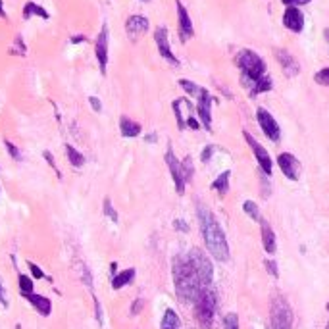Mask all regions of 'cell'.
Segmentation results:
<instances>
[{
    "label": "cell",
    "instance_id": "cell-1",
    "mask_svg": "<svg viewBox=\"0 0 329 329\" xmlns=\"http://www.w3.org/2000/svg\"><path fill=\"white\" fill-rule=\"evenodd\" d=\"M196 210H198L200 231H202V239L208 252L218 262H227L229 260V244H227V237L223 233L222 225L212 216V212L208 208H204L202 204H198Z\"/></svg>",
    "mask_w": 329,
    "mask_h": 329
},
{
    "label": "cell",
    "instance_id": "cell-2",
    "mask_svg": "<svg viewBox=\"0 0 329 329\" xmlns=\"http://www.w3.org/2000/svg\"><path fill=\"white\" fill-rule=\"evenodd\" d=\"M174 285L175 293L179 300L183 302H194V299L198 297V293L204 289L200 277L196 270L193 268V264L189 260V256H175L174 258Z\"/></svg>",
    "mask_w": 329,
    "mask_h": 329
},
{
    "label": "cell",
    "instance_id": "cell-3",
    "mask_svg": "<svg viewBox=\"0 0 329 329\" xmlns=\"http://www.w3.org/2000/svg\"><path fill=\"white\" fill-rule=\"evenodd\" d=\"M235 62H237V66L241 69L242 85L246 89H251L258 79H262L266 75V64H264V60L254 50L242 49L237 54Z\"/></svg>",
    "mask_w": 329,
    "mask_h": 329
},
{
    "label": "cell",
    "instance_id": "cell-4",
    "mask_svg": "<svg viewBox=\"0 0 329 329\" xmlns=\"http://www.w3.org/2000/svg\"><path fill=\"white\" fill-rule=\"evenodd\" d=\"M194 318L202 329H210L214 323V316L218 310V295L212 287H204L198 297L194 299Z\"/></svg>",
    "mask_w": 329,
    "mask_h": 329
},
{
    "label": "cell",
    "instance_id": "cell-5",
    "mask_svg": "<svg viewBox=\"0 0 329 329\" xmlns=\"http://www.w3.org/2000/svg\"><path fill=\"white\" fill-rule=\"evenodd\" d=\"M271 329H293V310L283 295H273L270 308Z\"/></svg>",
    "mask_w": 329,
    "mask_h": 329
},
{
    "label": "cell",
    "instance_id": "cell-6",
    "mask_svg": "<svg viewBox=\"0 0 329 329\" xmlns=\"http://www.w3.org/2000/svg\"><path fill=\"white\" fill-rule=\"evenodd\" d=\"M187 256H189L193 268L196 270V273H198L202 287H210V285H212V279H214V266H212V262L208 260V256H206L200 249H191V252H189Z\"/></svg>",
    "mask_w": 329,
    "mask_h": 329
},
{
    "label": "cell",
    "instance_id": "cell-7",
    "mask_svg": "<svg viewBox=\"0 0 329 329\" xmlns=\"http://www.w3.org/2000/svg\"><path fill=\"white\" fill-rule=\"evenodd\" d=\"M256 119H258V126H260L262 133L268 137L270 141L277 143L281 139V127H279V124L275 121V117L271 116L266 108H258V110H256Z\"/></svg>",
    "mask_w": 329,
    "mask_h": 329
},
{
    "label": "cell",
    "instance_id": "cell-8",
    "mask_svg": "<svg viewBox=\"0 0 329 329\" xmlns=\"http://www.w3.org/2000/svg\"><path fill=\"white\" fill-rule=\"evenodd\" d=\"M166 164L170 168V174H172V179H174L175 183V191L177 194H183L185 193V177H183V168H181V162L175 158L174 154V148L172 146H168V150H166Z\"/></svg>",
    "mask_w": 329,
    "mask_h": 329
},
{
    "label": "cell",
    "instance_id": "cell-9",
    "mask_svg": "<svg viewBox=\"0 0 329 329\" xmlns=\"http://www.w3.org/2000/svg\"><path fill=\"white\" fill-rule=\"evenodd\" d=\"M242 135H244V139H246V143H249V146L252 148V154L256 156V160H258V166H260V170L264 172V174L271 175V168H273V162H271L270 154H268V150L264 148V146L254 139V137L249 133V131H242Z\"/></svg>",
    "mask_w": 329,
    "mask_h": 329
},
{
    "label": "cell",
    "instance_id": "cell-10",
    "mask_svg": "<svg viewBox=\"0 0 329 329\" xmlns=\"http://www.w3.org/2000/svg\"><path fill=\"white\" fill-rule=\"evenodd\" d=\"M277 166L283 172V175L291 179V181H297L300 177V162L297 160V156L291 154V152H281L277 156Z\"/></svg>",
    "mask_w": 329,
    "mask_h": 329
},
{
    "label": "cell",
    "instance_id": "cell-11",
    "mask_svg": "<svg viewBox=\"0 0 329 329\" xmlns=\"http://www.w3.org/2000/svg\"><path fill=\"white\" fill-rule=\"evenodd\" d=\"M154 40L160 56L164 60H168L172 66H179V60L175 58V54L172 52V47H170V39H168V29L166 27H158L154 31Z\"/></svg>",
    "mask_w": 329,
    "mask_h": 329
},
{
    "label": "cell",
    "instance_id": "cell-12",
    "mask_svg": "<svg viewBox=\"0 0 329 329\" xmlns=\"http://www.w3.org/2000/svg\"><path fill=\"white\" fill-rule=\"evenodd\" d=\"M196 112H198L202 127H206V131H210L212 129V97H210V93L206 89L202 91V95L198 97Z\"/></svg>",
    "mask_w": 329,
    "mask_h": 329
},
{
    "label": "cell",
    "instance_id": "cell-13",
    "mask_svg": "<svg viewBox=\"0 0 329 329\" xmlns=\"http://www.w3.org/2000/svg\"><path fill=\"white\" fill-rule=\"evenodd\" d=\"M175 6H177V20H179V37H181V40L185 43V40H189L194 35L193 21H191L189 12L185 10V6L179 2V0L175 2Z\"/></svg>",
    "mask_w": 329,
    "mask_h": 329
},
{
    "label": "cell",
    "instance_id": "cell-14",
    "mask_svg": "<svg viewBox=\"0 0 329 329\" xmlns=\"http://www.w3.org/2000/svg\"><path fill=\"white\" fill-rule=\"evenodd\" d=\"M283 25L293 33H300L304 29V14L295 6H287L283 12Z\"/></svg>",
    "mask_w": 329,
    "mask_h": 329
},
{
    "label": "cell",
    "instance_id": "cell-15",
    "mask_svg": "<svg viewBox=\"0 0 329 329\" xmlns=\"http://www.w3.org/2000/svg\"><path fill=\"white\" fill-rule=\"evenodd\" d=\"M95 52H97V60L98 66H100V71L106 73V66H108V25H102L100 29V35L97 37V45H95Z\"/></svg>",
    "mask_w": 329,
    "mask_h": 329
},
{
    "label": "cell",
    "instance_id": "cell-16",
    "mask_svg": "<svg viewBox=\"0 0 329 329\" xmlns=\"http://www.w3.org/2000/svg\"><path fill=\"white\" fill-rule=\"evenodd\" d=\"M174 114L177 124H179V129H185L187 121L193 117V104L187 98H177L174 102Z\"/></svg>",
    "mask_w": 329,
    "mask_h": 329
},
{
    "label": "cell",
    "instance_id": "cell-17",
    "mask_svg": "<svg viewBox=\"0 0 329 329\" xmlns=\"http://www.w3.org/2000/svg\"><path fill=\"white\" fill-rule=\"evenodd\" d=\"M126 31L133 40L139 39L141 35H145L146 31H148V20H146L145 16H131L126 21Z\"/></svg>",
    "mask_w": 329,
    "mask_h": 329
},
{
    "label": "cell",
    "instance_id": "cell-18",
    "mask_svg": "<svg viewBox=\"0 0 329 329\" xmlns=\"http://www.w3.org/2000/svg\"><path fill=\"white\" fill-rule=\"evenodd\" d=\"M275 58L279 60L281 68H283V71H285L289 77H295V75L300 71L299 62L293 58L291 52H287V50H275Z\"/></svg>",
    "mask_w": 329,
    "mask_h": 329
},
{
    "label": "cell",
    "instance_id": "cell-19",
    "mask_svg": "<svg viewBox=\"0 0 329 329\" xmlns=\"http://www.w3.org/2000/svg\"><path fill=\"white\" fill-rule=\"evenodd\" d=\"M25 299L31 302V306L39 312L40 316H50V312H52V302H50L47 297H43V295H35V293H29V295H25Z\"/></svg>",
    "mask_w": 329,
    "mask_h": 329
},
{
    "label": "cell",
    "instance_id": "cell-20",
    "mask_svg": "<svg viewBox=\"0 0 329 329\" xmlns=\"http://www.w3.org/2000/svg\"><path fill=\"white\" fill-rule=\"evenodd\" d=\"M119 131H121V137H126V139H135V137L141 135L143 127H141V124L129 119L127 116H121L119 117Z\"/></svg>",
    "mask_w": 329,
    "mask_h": 329
},
{
    "label": "cell",
    "instance_id": "cell-21",
    "mask_svg": "<svg viewBox=\"0 0 329 329\" xmlns=\"http://www.w3.org/2000/svg\"><path fill=\"white\" fill-rule=\"evenodd\" d=\"M262 244H264V251L268 254H273L277 251V242H275V233L271 229L270 223L262 222Z\"/></svg>",
    "mask_w": 329,
    "mask_h": 329
},
{
    "label": "cell",
    "instance_id": "cell-22",
    "mask_svg": "<svg viewBox=\"0 0 329 329\" xmlns=\"http://www.w3.org/2000/svg\"><path fill=\"white\" fill-rule=\"evenodd\" d=\"M135 279V268H127V270L119 271V273H116L114 277H112V289H124L126 285H129L131 281Z\"/></svg>",
    "mask_w": 329,
    "mask_h": 329
},
{
    "label": "cell",
    "instance_id": "cell-23",
    "mask_svg": "<svg viewBox=\"0 0 329 329\" xmlns=\"http://www.w3.org/2000/svg\"><path fill=\"white\" fill-rule=\"evenodd\" d=\"M33 16H39V18H43V20H49L50 14L43 6H39L37 2H27L25 6H23V18L25 20H29V18H33Z\"/></svg>",
    "mask_w": 329,
    "mask_h": 329
},
{
    "label": "cell",
    "instance_id": "cell-24",
    "mask_svg": "<svg viewBox=\"0 0 329 329\" xmlns=\"http://www.w3.org/2000/svg\"><path fill=\"white\" fill-rule=\"evenodd\" d=\"M162 329H181V319L177 316V312L174 308H168L164 312V318H162V323H160Z\"/></svg>",
    "mask_w": 329,
    "mask_h": 329
},
{
    "label": "cell",
    "instance_id": "cell-25",
    "mask_svg": "<svg viewBox=\"0 0 329 329\" xmlns=\"http://www.w3.org/2000/svg\"><path fill=\"white\" fill-rule=\"evenodd\" d=\"M229 177H231V172L229 170H225L223 174H220L216 179H214L212 183V189L216 191L218 194H227V191H229Z\"/></svg>",
    "mask_w": 329,
    "mask_h": 329
},
{
    "label": "cell",
    "instance_id": "cell-26",
    "mask_svg": "<svg viewBox=\"0 0 329 329\" xmlns=\"http://www.w3.org/2000/svg\"><path fill=\"white\" fill-rule=\"evenodd\" d=\"M66 154H68L69 164L73 168H83L85 166V156L81 154L73 145H66Z\"/></svg>",
    "mask_w": 329,
    "mask_h": 329
},
{
    "label": "cell",
    "instance_id": "cell-27",
    "mask_svg": "<svg viewBox=\"0 0 329 329\" xmlns=\"http://www.w3.org/2000/svg\"><path fill=\"white\" fill-rule=\"evenodd\" d=\"M270 89H271V77L270 75H264V77L258 79L249 91H251V97H256V95H260V93H268Z\"/></svg>",
    "mask_w": 329,
    "mask_h": 329
},
{
    "label": "cell",
    "instance_id": "cell-28",
    "mask_svg": "<svg viewBox=\"0 0 329 329\" xmlns=\"http://www.w3.org/2000/svg\"><path fill=\"white\" fill-rule=\"evenodd\" d=\"M242 210L249 214L252 220H256V222H262L260 208H258V204L254 202V200H244V204H242Z\"/></svg>",
    "mask_w": 329,
    "mask_h": 329
},
{
    "label": "cell",
    "instance_id": "cell-29",
    "mask_svg": "<svg viewBox=\"0 0 329 329\" xmlns=\"http://www.w3.org/2000/svg\"><path fill=\"white\" fill-rule=\"evenodd\" d=\"M179 85H181V89H185V93H189L191 97H200L202 95V91L204 89L202 87H198L196 83H193V81H187V79H181L179 81Z\"/></svg>",
    "mask_w": 329,
    "mask_h": 329
},
{
    "label": "cell",
    "instance_id": "cell-30",
    "mask_svg": "<svg viewBox=\"0 0 329 329\" xmlns=\"http://www.w3.org/2000/svg\"><path fill=\"white\" fill-rule=\"evenodd\" d=\"M18 283H20V291H21L23 297L29 295V293H33V279H31L29 275H23V273H21Z\"/></svg>",
    "mask_w": 329,
    "mask_h": 329
},
{
    "label": "cell",
    "instance_id": "cell-31",
    "mask_svg": "<svg viewBox=\"0 0 329 329\" xmlns=\"http://www.w3.org/2000/svg\"><path fill=\"white\" fill-rule=\"evenodd\" d=\"M223 329H239V316L235 312L223 316Z\"/></svg>",
    "mask_w": 329,
    "mask_h": 329
},
{
    "label": "cell",
    "instance_id": "cell-32",
    "mask_svg": "<svg viewBox=\"0 0 329 329\" xmlns=\"http://www.w3.org/2000/svg\"><path fill=\"white\" fill-rule=\"evenodd\" d=\"M181 168H183V177H185V181L193 179L194 168H193V160H191V156H187L183 162H181Z\"/></svg>",
    "mask_w": 329,
    "mask_h": 329
},
{
    "label": "cell",
    "instance_id": "cell-33",
    "mask_svg": "<svg viewBox=\"0 0 329 329\" xmlns=\"http://www.w3.org/2000/svg\"><path fill=\"white\" fill-rule=\"evenodd\" d=\"M102 208H104V216H108L112 222H117V212H116V208L112 206V200L110 198H104V204H102Z\"/></svg>",
    "mask_w": 329,
    "mask_h": 329
},
{
    "label": "cell",
    "instance_id": "cell-34",
    "mask_svg": "<svg viewBox=\"0 0 329 329\" xmlns=\"http://www.w3.org/2000/svg\"><path fill=\"white\" fill-rule=\"evenodd\" d=\"M4 145H6V150H8V154H10L14 160H18V162H21V160H23V156H21L20 148L14 145L12 141H8V139H6V141H4Z\"/></svg>",
    "mask_w": 329,
    "mask_h": 329
},
{
    "label": "cell",
    "instance_id": "cell-35",
    "mask_svg": "<svg viewBox=\"0 0 329 329\" xmlns=\"http://www.w3.org/2000/svg\"><path fill=\"white\" fill-rule=\"evenodd\" d=\"M314 81H316L318 85H323V87H329V68L319 69L318 73L314 75Z\"/></svg>",
    "mask_w": 329,
    "mask_h": 329
},
{
    "label": "cell",
    "instance_id": "cell-36",
    "mask_svg": "<svg viewBox=\"0 0 329 329\" xmlns=\"http://www.w3.org/2000/svg\"><path fill=\"white\" fill-rule=\"evenodd\" d=\"M43 158H45V160H47V164H49L50 168L54 170L56 177H60V179H62V174H60V170H58V166H56V160H54L52 152H50V150H45V152H43Z\"/></svg>",
    "mask_w": 329,
    "mask_h": 329
},
{
    "label": "cell",
    "instance_id": "cell-37",
    "mask_svg": "<svg viewBox=\"0 0 329 329\" xmlns=\"http://www.w3.org/2000/svg\"><path fill=\"white\" fill-rule=\"evenodd\" d=\"M264 268L268 270V273H270L271 277H279V270H277V262L275 260H264Z\"/></svg>",
    "mask_w": 329,
    "mask_h": 329
},
{
    "label": "cell",
    "instance_id": "cell-38",
    "mask_svg": "<svg viewBox=\"0 0 329 329\" xmlns=\"http://www.w3.org/2000/svg\"><path fill=\"white\" fill-rule=\"evenodd\" d=\"M10 54H20V56H23V54H25V45H23L21 35H18V37H16V45L12 47Z\"/></svg>",
    "mask_w": 329,
    "mask_h": 329
},
{
    "label": "cell",
    "instance_id": "cell-39",
    "mask_svg": "<svg viewBox=\"0 0 329 329\" xmlns=\"http://www.w3.org/2000/svg\"><path fill=\"white\" fill-rule=\"evenodd\" d=\"M27 266H29L31 275H33L35 279H43V277H45V271L40 270V268L37 266V264H35V262H27Z\"/></svg>",
    "mask_w": 329,
    "mask_h": 329
},
{
    "label": "cell",
    "instance_id": "cell-40",
    "mask_svg": "<svg viewBox=\"0 0 329 329\" xmlns=\"http://www.w3.org/2000/svg\"><path fill=\"white\" fill-rule=\"evenodd\" d=\"M143 306H145V300L143 299H137L133 304H131V314L133 316H137V314H141V310H143Z\"/></svg>",
    "mask_w": 329,
    "mask_h": 329
},
{
    "label": "cell",
    "instance_id": "cell-41",
    "mask_svg": "<svg viewBox=\"0 0 329 329\" xmlns=\"http://www.w3.org/2000/svg\"><path fill=\"white\" fill-rule=\"evenodd\" d=\"M89 104H91V108H93L95 112H102V102H100V98L91 97L89 98Z\"/></svg>",
    "mask_w": 329,
    "mask_h": 329
},
{
    "label": "cell",
    "instance_id": "cell-42",
    "mask_svg": "<svg viewBox=\"0 0 329 329\" xmlns=\"http://www.w3.org/2000/svg\"><path fill=\"white\" fill-rule=\"evenodd\" d=\"M216 150V146H206L202 150V156H200V160L202 162H210V158H212V152Z\"/></svg>",
    "mask_w": 329,
    "mask_h": 329
},
{
    "label": "cell",
    "instance_id": "cell-43",
    "mask_svg": "<svg viewBox=\"0 0 329 329\" xmlns=\"http://www.w3.org/2000/svg\"><path fill=\"white\" fill-rule=\"evenodd\" d=\"M285 6H295V8H299V6H304V4H308L310 0H281Z\"/></svg>",
    "mask_w": 329,
    "mask_h": 329
},
{
    "label": "cell",
    "instance_id": "cell-44",
    "mask_svg": "<svg viewBox=\"0 0 329 329\" xmlns=\"http://www.w3.org/2000/svg\"><path fill=\"white\" fill-rule=\"evenodd\" d=\"M174 227L177 229V231H181V233H187V231H189V225H187V222H183V220H175V222H174Z\"/></svg>",
    "mask_w": 329,
    "mask_h": 329
},
{
    "label": "cell",
    "instance_id": "cell-45",
    "mask_svg": "<svg viewBox=\"0 0 329 329\" xmlns=\"http://www.w3.org/2000/svg\"><path fill=\"white\" fill-rule=\"evenodd\" d=\"M0 302H2V306L6 308L8 306V297H6V289L0 285Z\"/></svg>",
    "mask_w": 329,
    "mask_h": 329
},
{
    "label": "cell",
    "instance_id": "cell-46",
    "mask_svg": "<svg viewBox=\"0 0 329 329\" xmlns=\"http://www.w3.org/2000/svg\"><path fill=\"white\" fill-rule=\"evenodd\" d=\"M95 310H97V319L102 323V308H100V302L95 299Z\"/></svg>",
    "mask_w": 329,
    "mask_h": 329
},
{
    "label": "cell",
    "instance_id": "cell-47",
    "mask_svg": "<svg viewBox=\"0 0 329 329\" xmlns=\"http://www.w3.org/2000/svg\"><path fill=\"white\" fill-rule=\"evenodd\" d=\"M85 37L83 35H75V37H71V45H79V43H85Z\"/></svg>",
    "mask_w": 329,
    "mask_h": 329
},
{
    "label": "cell",
    "instance_id": "cell-48",
    "mask_svg": "<svg viewBox=\"0 0 329 329\" xmlns=\"http://www.w3.org/2000/svg\"><path fill=\"white\" fill-rule=\"evenodd\" d=\"M187 127H191V129H198V127H200V124H198L194 117H191V119L187 121Z\"/></svg>",
    "mask_w": 329,
    "mask_h": 329
},
{
    "label": "cell",
    "instance_id": "cell-49",
    "mask_svg": "<svg viewBox=\"0 0 329 329\" xmlns=\"http://www.w3.org/2000/svg\"><path fill=\"white\" fill-rule=\"evenodd\" d=\"M0 18L6 20V12H4V2H2V0H0Z\"/></svg>",
    "mask_w": 329,
    "mask_h": 329
},
{
    "label": "cell",
    "instance_id": "cell-50",
    "mask_svg": "<svg viewBox=\"0 0 329 329\" xmlns=\"http://www.w3.org/2000/svg\"><path fill=\"white\" fill-rule=\"evenodd\" d=\"M146 143H156V135L152 133V135H146Z\"/></svg>",
    "mask_w": 329,
    "mask_h": 329
},
{
    "label": "cell",
    "instance_id": "cell-51",
    "mask_svg": "<svg viewBox=\"0 0 329 329\" xmlns=\"http://www.w3.org/2000/svg\"><path fill=\"white\" fill-rule=\"evenodd\" d=\"M110 270H112V273L116 275V270H117V264H116V262H112V266H110Z\"/></svg>",
    "mask_w": 329,
    "mask_h": 329
},
{
    "label": "cell",
    "instance_id": "cell-52",
    "mask_svg": "<svg viewBox=\"0 0 329 329\" xmlns=\"http://www.w3.org/2000/svg\"><path fill=\"white\" fill-rule=\"evenodd\" d=\"M323 37H325V40H329V27L325 31H323Z\"/></svg>",
    "mask_w": 329,
    "mask_h": 329
},
{
    "label": "cell",
    "instance_id": "cell-53",
    "mask_svg": "<svg viewBox=\"0 0 329 329\" xmlns=\"http://www.w3.org/2000/svg\"><path fill=\"white\" fill-rule=\"evenodd\" d=\"M141 2H150V0H141Z\"/></svg>",
    "mask_w": 329,
    "mask_h": 329
},
{
    "label": "cell",
    "instance_id": "cell-54",
    "mask_svg": "<svg viewBox=\"0 0 329 329\" xmlns=\"http://www.w3.org/2000/svg\"><path fill=\"white\" fill-rule=\"evenodd\" d=\"M325 308H327V312H329V302H327V306H325Z\"/></svg>",
    "mask_w": 329,
    "mask_h": 329
},
{
    "label": "cell",
    "instance_id": "cell-55",
    "mask_svg": "<svg viewBox=\"0 0 329 329\" xmlns=\"http://www.w3.org/2000/svg\"><path fill=\"white\" fill-rule=\"evenodd\" d=\"M325 329H329V321H327V325H325Z\"/></svg>",
    "mask_w": 329,
    "mask_h": 329
}]
</instances>
